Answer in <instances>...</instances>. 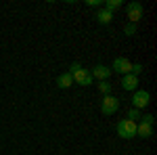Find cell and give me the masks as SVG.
Segmentation results:
<instances>
[{
  "mask_svg": "<svg viewBox=\"0 0 157 155\" xmlns=\"http://www.w3.org/2000/svg\"><path fill=\"white\" fill-rule=\"evenodd\" d=\"M136 118H140V111L138 109H130V113H128V119H132V122H136Z\"/></svg>",
  "mask_w": 157,
  "mask_h": 155,
  "instance_id": "e0dca14e",
  "label": "cell"
},
{
  "mask_svg": "<svg viewBox=\"0 0 157 155\" xmlns=\"http://www.w3.org/2000/svg\"><path fill=\"white\" fill-rule=\"evenodd\" d=\"M136 136H143V138H151L153 136V126H149L145 122L136 124Z\"/></svg>",
  "mask_w": 157,
  "mask_h": 155,
  "instance_id": "9c48e42d",
  "label": "cell"
},
{
  "mask_svg": "<svg viewBox=\"0 0 157 155\" xmlns=\"http://www.w3.org/2000/svg\"><path fill=\"white\" fill-rule=\"evenodd\" d=\"M97 21H98L101 25H109L111 21H113V13L105 11V9H103V11H98V13H97Z\"/></svg>",
  "mask_w": 157,
  "mask_h": 155,
  "instance_id": "8fae6325",
  "label": "cell"
},
{
  "mask_svg": "<svg viewBox=\"0 0 157 155\" xmlns=\"http://www.w3.org/2000/svg\"><path fill=\"white\" fill-rule=\"evenodd\" d=\"M98 90H101L103 95H109V92H111V84H109L107 80H105V82H101V84H98Z\"/></svg>",
  "mask_w": 157,
  "mask_h": 155,
  "instance_id": "4fadbf2b",
  "label": "cell"
},
{
  "mask_svg": "<svg viewBox=\"0 0 157 155\" xmlns=\"http://www.w3.org/2000/svg\"><path fill=\"white\" fill-rule=\"evenodd\" d=\"M117 134H120L121 138H134L136 136V122L132 119H120L117 122Z\"/></svg>",
  "mask_w": 157,
  "mask_h": 155,
  "instance_id": "6da1fadb",
  "label": "cell"
},
{
  "mask_svg": "<svg viewBox=\"0 0 157 155\" xmlns=\"http://www.w3.org/2000/svg\"><path fill=\"white\" fill-rule=\"evenodd\" d=\"M121 88H124V90H130V92L136 90V88H138V78L132 76V73H126V76L121 78Z\"/></svg>",
  "mask_w": 157,
  "mask_h": 155,
  "instance_id": "ba28073f",
  "label": "cell"
},
{
  "mask_svg": "<svg viewBox=\"0 0 157 155\" xmlns=\"http://www.w3.org/2000/svg\"><path fill=\"white\" fill-rule=\"evenodd\" d=\"M111 69H113L115 73H121V76H126V73H130V72H132V63L126 59V57H117V59L113 61Z\"/></svg>",
  "mask_w": 157,
  "mask_h": 155,
  "instance_id": "8992f818",
  "label": "cell"
},
{
  "mask_svg": "<svg viewBox=\"0 0 157 155\" xmlns=\"http://www.w3.org/2000/svg\"><path fill=\"white\" fill-rule=\"evenodd\" d=\"M140 118H143V122L149 124V126H153V122H155V115H151V113H145V115H140Z\"/></svg>",
  "mask_w": 157,
  "mask_h": 155,
  "instance_id": "2e32d148",
  "label": "cell"
},
{
  "mask_svg": "<svg viewBox=\"0 0 157 155\" xmlns=\"http://www.w3.org/2000/svg\"><path fill=\"white\" fill-rule=\"evenodd\" d=\"M57 84H59V88H63V90H65V88H69V86L73 84L71 73H69V72H67V73H61L59 78H57Z\"/></svg>",
  "mask_w": 157,
  "mask_h": 155,
  "instance_id": "30bf717a",
  "label": "cell"
},
{
  "mask_svg": "<svg viewBox=\"0 0 157 155\" xmlns=\"http://www.w3.org/2000/svg\"><path fill=\"white\" fill-rule=\"evenodd\" d=\"M124 32H126L128 36H134V34H136V25H134V23H126Z\"/></svg>",
  "mask_w": 157,
  "mask_h": 155,
  "instance_id": "5bb4252c",
  "label": "cell"
},
{
  "mask_svg": "<svg viewBox=\"0 0 157 155\" xmlns=\"http://www.w3.org/2000/svg\"><path fill=\"white\" fill-rule=\"evenodd\" d=\"M71 78H73V84H80V86H90V84L94 82V78H92L90 69H86V67L75 69V72L71 73Z\"/></svg>",
  "mask_w": 157,
  "mask_h": 155,
  "instance_id": "3957f363",
  "label": "cell"
},
{
  "mask_svg": "<svg viewBox=\"0 0 157 155\" xmlns=\"http://www.w3.org/2000/svg\"><path fill=\"white\" fill-rule=\"evenodd\" d=\"M120 6H121V0H105V11H109V13L117 11Z\"/></svg>",
  "mask_w": 157,
  "mask_h": 155,
  "instance_id": "7c38bea8",
  "label": "cell"
},
{
  "mask_svg": "<svg viewBox=\"0 0 157 155\" xmlns=\"http://www.w3.org/2000/svg\"><path fill=\"white\" fill-rule=\"evenodd\" d=\"M151 103V95L147 92V90H134V96H132V105H134V109H140L143 107H147Z\"/></svg>",
  "mask_w": 157,
  "mask_h": 155,
  "instance_id": "5b68a950",
  "label": "cell"
},
{
  "mask_svg": "<svg viewBox=\"0 0 157 155\" xmlns=\"http://www.w3.org/2000/svg\"><path fill=\"white\" fill-rule=\"evenodd\" d=\"M90 73H92V78H98L101 82H105L109 76H111V67L103 65V63H98V65H94V69H90Z\"/></svg>",
  "mask_w": 157,
  "mask_h": 155,
  "instance_id": "52a82bcc",
  "label": "cell"
},
{
  "mask_svg": "<svg viewBox=\"0 0 157 155\" xmlns=\"http://www.w3.org/2000/svg\"><path fill=\"white\" fill-rule=\"evenodd\" d=\"M126 11H128V19H130V23H134V25L145 17V9H143L140 2H130Z\"/></svg>",
  "mask_w": 157,
  "mask_h": 155,
  "instance_id": "277c9868",
  "label": "cell"
},
{
  "mask_svg": "<svg viewBox=\"0 0 157 155\" xmlns=\"http://www.w3.org/2000/svg\"><path fill=\"white\" fill-rule=\"evenodd\" d=\"M143 69H145V67H143V65H140V63H132V76H136V78H138V73L143 72Z\"/></svg>",
  "mask_w": 157,
  "mask_h": 155,
  "instance_id": "9a60e30c",
  "label": "cell"
},
{
  "mask_svg": "<svg viewBox=\"0 0 157 155\" xmlns=\"http://www.w3.org/2000/svg\"><path fill=\"white\" fill-rule=\"evenodd\" d=\"M117 109H120V99H115L113 95L103 96V101H101V111H103L105 115H113Z\"/></svg>",
  "mask_w": 157,
  "mask_h": 155,
  "instance_id": "7a4b0ae2",
  "label": "cell"
},
{
  "mask_svg": "<svg viewBox=\"0 0 157 155\" xmlns=\"http://www.w3.org/2000/svg\"><path fill=\"white\" fill-rule=\"evenodd\" d=\"M86 4H88V6H98L101 0H86Z\"/></svg>",
  "mask_w": 157,
  "mask_h": 155,
  "instance_id": "ac0fdd59",
  "label": "cell"
}]
</instances>
